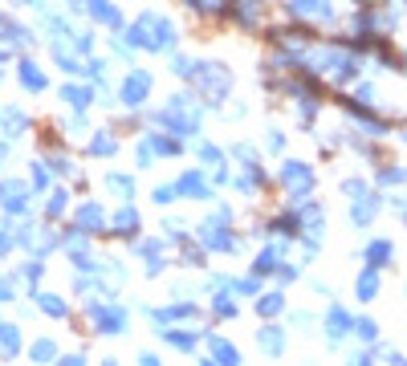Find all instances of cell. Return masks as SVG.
<instances>
[{"label":"cell","mask_w":407,"mask_h":366,"mask_svg":"<svg viewBox=\"0 0 407 366\" xmlns=\"http://www.w3.org/2000/svg\"><path fill=\"white\" fill-rule=\"evenodd\" d=\"M123 41L131 49H151V53H171L176 49V25L163 17V12H143L135 25L123 33Z\"/></svg>","instance_id":"1"},{"label":"cell","mask_w":407,"mask_h":366,"mask_svg":"<svg viewBox=\"0 0 407 366\" xmlns=\"http://www.w3.org/2000/svg\"><path fill=\"white\" fill-rule=\"evenodd\" d=\"M196 94H204L208 98V106H220L228 98V86H232V74H228L220 61H204V65H196Z\"/></svg>","instance_id":"2"},{"label":"cell","mask_w":407,"mask_h":366,"mask_svg":"<svg viewBox=\"0 0 407 366\" xmlns=\"http://www.w3.org/2000/svg\"><path fill=\"white\" fill-rule=\"evenodd\" d=\"M86 314H90V325L94 334H123L127 330V321H131V314H127V305L123 301H86Z\"/></svg>","instance_id":"3"},{"label":"cell","mask_w":407,"mask_h":366,"mask_svg":"<svg viewBox=\"0 0 407 366\" xmlns=\"http://www.w3.org/2000/svg\"><path fill=\"white\" fill-rule=\"evenodd\" d=\"M317 65H322V74H330L334 82H351V78H359V57L351 53V49H317Z\"/></svg>","instance_id":"4"},{"label":"cell","mask_w":407,"mask_h":366,"mask_svg":"<svg viewBox=\"0 0 407 366\" xmlns=\"http://www.w3.org/2000/svg\"><path fill=\"white\" fill-rule=\"evenodd\" d=\"M151 86H155V78H151L147 69H131V74L123 78V86H118V102H123L127 110H138V106L147 102Z\"/></svg>","instance_id":"5"},{"label":"cell","mask_w":407,"mask_h":366,"mask_svg":"<svg viewBox=\"0 0 407 366\" xmlns=\"http://www.w3.org/2000/svg\"><path fill=\"white\" fill-rule=\"evenodd\" d=\"M281 183L289 187V200H302V195H310V191H314V171H310V163L285 159V163H281Z\"/></svg>","instance_id":"6"},{"label":"cell","mask_w":407,"mask_h":366,"mask_svg":"<svg viewBox=\"0 0 407 366\" xmlns=\"http://www.w3.org/2000/svg\"><path fill=\"white\" fill-rule=\"evenodd\" d=\"M0 208H4L8 216H25V212L33 208V200H29V183L25 180H0Z\"/></svg>","instance_id":"7"},{"label":"cell","mask_w":407,"mask_h":366,"mask_svg":"<svg viewBox=\"0 0 407 366\" xmlns=\"http://www.w3.org/2000/svg\"><path fill=\"white\" fill-rule=\"evenodd\" d=\"M155 334H159V338H163L167 346H176V350H183V354H196V346H200V342L208 338L204 330H187V325H183V330H171V325H159Z\"/></svg>","instance_id":"8"},{"label":"cell","mask_w":407,"mask_h":366,"mask_svg":"<svg viewBox=\"0 0 407 366\" xmlns=\"http://www.w3.org/2000/svg\"><path fill=\"white\" fill-rule=\"evenodd\" d=\"M176 191H180L183 200H212L216 191H212V183L204 180V171L196 167V171H183L180 180H176Z\"/></svg>","instance_id":"9"},{"label":"cell","mask_w":407,"mask_h":366,"mask_svg":"<svg viewBox=\"0 0 407 366\" xmlns=\"http://www.w3.org/2000/svg\"><path fill=\"white\" fill-rule=\"evenodd\" d=\"M74 224L82 232H102L106 228V208L98 204V200H86V204H78V212H74Z\"/></svg>","instance_id":"10"},{"label":"cell","mask_w":407,"mask_h":366,"mask_svg":"<svg viewBox=\"0 0 407 366\" xmlns=\"http://www.w3.org/2000/svg\"><path fill=\"white\" fill-rule=\"evenodd\" d=\"M29 131V114L21 106H0V135L4 138H21Z\"/></svg>","instance_id":"11"},{"label":"cell","mask_w":407,"mask_h":366,"mask_svg":"<svg viewBox=\"0 0 407 366\" xmlns=\"http://www.w3.org/2000/svg\"><path fill=\"white\" fill-rule=\"evenodd\" d=\"M285 12L289 17H317V21H330L334 17V8H330V0H285Z\"/></svg>","instance_id":"12"},{"label":"cell","mask_w":407,"mask_h":366,"mask_svg":"<svg viewBox=\"0 0 407 366\" xmlns=\"http://www.w3.org/2000/svg\"><path fill=\"white\" fill-rule=\"evenodd\" d=\"M216 363L236 366V363H240V350H236L232 342H225L220 334H208V363H204V366H216Z\"/></svg>","instance_id":"13"},{"label":"cell","mask_w":407,"mask_h":366,"mask_svg":"<svg viewBox=\"0 0 407 366\" xmlns=\"http://www.w3.org/2000/svg\"><path fill=\"white\" fill-rule=\"evenodd\" d=\"M261 0H228V12H232V21L236 25H244V29H257L261 25Z\"/></svg>","instance_id":"14"},{"label":"cell","mask_w":407,"mask_h":366,"mask_svg":"<svg viewBox=\"0 0 407 366\" xmlns=\"http://www.w3.org/2000/svg\"><path fill=\"white\" fill-rule=\"evenodd\" d=\"M138 224H143V220H138V212L131 208V200H127V204H123V208L114 212V220H110V232H114V236H123V240H135V236H138Z\"/></svg>","instance_id":"15"},{"label":"cell","mask_w":407,"mask_h":366,"mask_svg":"<svg viewBox=\"0 0 407 366\" xmlns=\"http://www.w3.org/2000/svg\"><path fill=\"white\" fill-rule=\"evenodd\" d=\"M82 8L90 12L98 25H106V29H118V25H123V12H118L110 0H82Z\"/></svg>","instance_id":"16"},{"label":"cell","mask_w":407,"mask_h":366,"mask_svg":"<svg viewBox=\"0 0 407 366\" xmlns=\"http://www.w3.org/2000/svg\"><path fill=\"white\" fill-rule=\"evenodd\" d=\"M257 346H261V354H269V358H277L281 350H285V330L281 325H261L257 330Z\"/></svg>","instance_id":"17"},{"label":"cell","mask_w":407,"mask_h":366,"mask_svg":"<svg viewBox=\"0 0 407 366\" xmlns=\"http://www.w3.org/2000/svg\"><path fill=\"white\" fill-rule=\"evenodd\" d=\"M17 69H21V74H17V78H21V86H25V90L41 94V90H45V86H49L45 69H41V65H37V61H33V57H25V61H21V65H17Z\"/></svg>","instance_id":"18"},{"label":"cell","mask_w":407,"mask_h":366,"mask_svg":"<svg viewBox=\"0 0 407 366\" xmlns=\"http://www.w3.org/2000/svg\"><path fill=\"white\" fill-rule=\"evenodd\" d=\"M351 325H355V321H351V314H346L342 305H330V314H326V338H330V342H342V338L351 334Z\"/></svg>","instance_id":"19"},{"label":"cell","mask_w":407,"mask_h":366,"mask_svg":"<svg viewBox=\"0 0 407 366\" xmlns=\"http://www.w3.org/2000/svg\"><path fill=\"white\" fill-rule=\"evenodd\" d=\"M391 257H395V244H391L387 236H379V240H371V244L362 248V261H366V265H375V269H383Z\"/></svg>","instance_id":"20"},{"label":"cell","mask_w":407,"mask_h":366,"mask_svg":"<svg viewBox=\"0 0 407 366\" xmlns=\"http://www.w3.org/2000/svg\"><path fill=\"white\" fill-rule=\"evenodd\" d=\"M200 310L191 305V301H176V305H167V310H151V321L155 325H171V321H183V318H196Z\"/></svg>","instance_id":"21"},{"label":"cell","mask_w":407,"mask_h":366,"mask_svg":"<svg viewBox=\"0 0 407 366\" xmlns=\"http://www.w3.org/2000/svg\"><path fill=\"white\" fill-rule=\"evenodd\" d=\"M355 293H359V301H375V297H379V269H375V265H366V269L355 277Z\"/></svg>","instance_id":"22"},{"label":"cell","mask_w":407,"mask_h":366,"mask_svg":"<svg viewBox=\"0 0 407 366\" xmlns=\"http://www.w3.org/2000/svg\"><path fill=\"white\" fill-rule=\"evenodd\" d=\"M379 212V195H355L351 204V224H371Z\"/></svg>","instance_id":"23"},{"label":"cell","mask_w":407,"mask_h":366,"mask_svg":"<svg viewBox=\"0 0 407 366\" xmlns=\"http://www.w3.org/2000/svg\"><path fill=\"white\" fill-rule=\"evenodd\" d=\"M102 187H106L110 195H118V200H135V180H131V175H123V171H106Z\"/></svg>","instance_id":"24"},{"label":"cell","mask_w":407,"mask_h":366,"mask_svg":"<svg viewBox=\"0 0 407 366\" xmlns=\"http://www.w3.org/2000/svg\"><path fill=\"white\" fill-rule=\"evenodd\" d=\"M21 354V330L12 321H0V358H17Z\"/></svg>","instance_id":"25"},{"label":"cell","mask_w":407,"mask_h":366,"mask_svg":"<svg viewBox=\"0 0 407 366\" xmlns=\"http://www.w3.org/2000/svg\"><path fill=\"white\" fill-rule=\"evenodd\" d=\"M37 305H41V314H49V318H70V301L61 297V293H37Z\"/></svg>","instance_id":"26"},{"label":"cell","mask_w":407,"mask_h":366,"mask_svg":"<svg viewBox=\"0 0 407 366\" xmlns=\"http://www.w3.org/2000/svg\"><path fill=\"white\" fill-rule=\"evenodd\" d=\"M281 310H285V293H281V289H273V293H261V297H257V314H261L265 321H273Z\"/></svg>","instance_id":"27"},{"label":"cell","mask_w":407,"mask_h":366,"mask_svg":"<svg viewBox=\"0 0 407 366\" xmlns=\"http://www.w3.org/2000/svg\"><path fill=\"white\" fill-rule=\"evenodd\" d=\"M61 102H65L74 114H82V110L94 102V94L86 90V86H61Z\"/></svg>","instance_id":"28"},{"label":"cell","mask_w":407,"mask_h":366,"mask_svg":"<svg viewBox=\"0 0 407 366\" xmlns=\"http://www.w3.org/2000/svg\"><path fill=\"white\" fill-rule=\"evenodd\" d=\"M86 151H90V155H102V159H110V155L118 151V138H114V131H94V138L86 142Z\"/></svg>","instance_id":"29"},{"label":"cell","mask_w":407,"mask_h":366,"mask_svg":"<svg viewBox=\"0 0 407 366\" xmlns=\"http://www.w3.org/2000/svg\"><path fill=\"white\" fill-rule=\"evenodd\" d=\"M65 212H70V191L65 187H53L49 191V204H45V216L49 220H61Z\"/></svg>","instance_id":"30"},{"label":"cell","mask_w":407,"mask_h":366,"mask_svg":"<svg viewBox=\"0 0 407 366\" xmlns=\"http://www.w3.org/2000/svg\"><path fill=\"white\" fill-rule=\"evenodd\" d=\"M53 61H57L65 74H82V61L74 57V49H65L61 41H53Z\"/></svg>","instance_id":"31"},{"label":"cell","mask_w":407,"mask_h":366,"mask_svg":"<svg viewBox=\"0 0 407 366\" xmlns=\"http://www.w3.org/2000/svg\"><path fill=\"white\" fill-rule=\"evenodd\" d=\"M29 358H33V363H53V358H57V342H53V338H37V342L29 346Z\"/></svg>","instance_id":"32"},{"label":"cell","mask_w":407,"mask_h":366,"mask_svg":"<svg viewBox=\"0 0 407 366\" xmlns=\"http://www.w3.org/2000/svg\"><path fill=\"white\" fill-rule=\"evenodd\" d=\"M196 159L208 163V167H220V163H225V151H220L216 142H196Z\"/></svg>","instance_id":"33"},{"label":"cell","mask_w":407,"mask_h":366,"mask_svg":"<svg viewBox=\"0 0 407 366\" xmlns=\"http://www.w3.org/2000/svg\"><path fill=\"white\" fill-rule=\"evenodd\" d=\"M351 334H355L359 342H375V338H379V325H375L371 318H355V325H351Z\"/></svg>","instance_id":"34"},{"label":"cell","mask_w":407,"mask_h":366,"mask_svg":"<svg viewBox=\"0 0 407 366\" xmlns=\"http://www.w3.org/2000/svg\"><path fill=\"white\" fill-rule=\"evenodd\" d=\"M41 277H45V261H41V257H33V261H25V265H21V281L37 285Z\"/></svg>","instance_id":"35"},{"label":"cell","mask_w":407,"mask_h":366,"mask_svg":"<svg viewBox=\"0 0 407 366\" xmlns=\"http://www.w3.org/2000/svg\"><path fill=\"white\" fill-rule=\"evenodd\" d=\"M212 314L216 318H236V301H232V289H225L216 301H212Z\"/></svg>","instance_id":"36"},{"label":"cell","mask_w":407,"mask_h":366,"mask_svg":"<svg viewBox=\"0 0 407 366\" xmlns=\"http://www.w3.org/2000/svg\"><path fill=\"white\" fill-rule=\"evenodd\" d=\"M29 167H33V171H29V183H33L37 191H45L49 187V171H53V167H49V163H29Z\"/></svg>","instance_id":"37"},{"label":"cell","mask_w":407,"mask_h":366,"mask_svg":"<svg viewBox=\"0 0 407 366\" xmlns=\"http://www.w3.org/2000/svg\"><path fill=\"white\" fill-rule=\"evenodd\" d=\"M49 167H53V175H78V167H74L70 155H49Z\"/></svg>","instance_id":"38"},{"label":"cell","mask_w":407,"mask_h":366,"mask_svg":"<svg viewBox=\"0 0 407 366\" xmlns=\"http://www.w3.org/2000/svg\"><path fill=\"white\" fill-rule=\"evenodd\" d=\"M12 248H21L17 244V228H8V224H0V261L12 252Z\"/></svg>","instance_id":"39"},{"label":"cell","mask_w":407,"mask_h":366,"mask_svg":"<svg viewBox=\"0 0 407 366\" xmlns=\"http://www.w3.org/2000/svg\"><path fill=\"white\" fill-rule=\"evenodd\" d=\"M379 183H407V171L404 167H383V171H379Z\"/></svg>","instance_id":"40"},{"label":"cell","mask_w":407,"mask_h":366,"mask_svg":"<svg viewBox=\"0 0 407 366\" xmlns=\"http://www.w3.org/2000/svg\"><path fill=\"white\" fill-rule=\"evenodd\" d=\"M176 195H180V191H176V187H155V191H151V200H155V204H159V208H167V204H171V200H176Z\"/></svg>","instance_id":"41"},{"label":"cell","mask_w":407,"mask_h":366,"mask_svg":"<svg viewBox=\"0 0 407 366\" xmlns=\"http://www.w3.org/2000/svg\"><path fill=\"white\" fill-rule=\"evenodd\" d=\"M171 65H176V74H180V78H196V61H191V57H176Z\"/></svg>","instance_id":"42"},{"label":"cell","mask_w":407,"mask_h":366,"mask_svg":"<svg viewBox=\"0 0 407 366\" xmlns=\"http://www.w3.org/2000/svg\"><path fill=\"white\" fill-rule=\"evenodd\" d=\"M163 228H167V236H171V240H187V224H183V220H167Z\"/></svg>","instance_id":"43"},{"label":"cell","mask_w":407,"mask_h":366,"mask_svg":"<svg viewBox=\"0 0 407 366\" xmlns=\"http://www.w3.org/2000/svg\"><path fill=\"white\" fill-rule=\"evenodd\" d=\"M86 74H90L94 82H102V78H106V61H102V57H94V61H86Z\"/></svg>","instance_id":"44"},{"label":"cell","mask_w":407,"mask_h":366,"mask_svg":"<svg viewBox=\"0 0 407 366\" xmlns=\"http://www.w3.org/2000/svg\"><path fill=\"white\" fill-rule=\"evenodd\" d=\"M277 277H281V285H289V281H298V277H302V269H298V265H285V261H281Z\"/></svg>","instance_id":"45"},{"label":"cell","mask_w":407,"mask_h":366,"mask_svg":"<svg viewBox=\"0 0 407 366\" xmlns=\"http://www.w3.org/2000/svg\"><path fill=\"white\" fill-rule=\"evenodd\" d=\"M17 297V281L12 277H0V301H12Z\"/></svg>","instance_id":"46"},{"label":"cell","mask_w":407,"mask_h":366,"mask_svg":"<svg viewBox=\"0 0 407 366\" xmlns=\"http://www.w3.org/2000/svg\"><path fill=\"white\" fill-rule=\"evenodd\" d=\"M342 191H346V195H366V183L362 180H346L342 183Z\"/></svg>","instance_id":"47"},{"label":"cell","mask_w":407,"mask_h":366,"mask_svg":"<svg viewBox=\"0 0 407 366\" xmlns=\"http://www.w3.org/2000/svg\"><path fill=\"white\" fill-rule=\"evenodd\" d=\"M265 147H269V151H281V147H285V135H281V131L273 127V131H269V138H265Z\"/></svg>","instance_id":"48"},{"label":"cell","mask_w":407,"mask_h":366,"mask_svg":"<svg viewBox=\"0 0 407 366\" xmlns=\"http://www.w3.org/2000/svg\"><path fill=\"white\" fill-rule=\"evenodd\" d=\"M293 325H314V314H306V310H298V314H293Z\"/></svg>","instance_id":"49"},{"label":"cell","mask_w":407,"mask_h":366,"mask_svg":"<svg viewBox=\"0 0 407 366\" xmlns=\"http://www.w3.org/2000/svg\"><path fill=\"white\" fill-rule=\"evenodd\" d=\"M12 4H21V8H41V0H12Z\"/></svg>","instance_id":"50"}]
</instances>
